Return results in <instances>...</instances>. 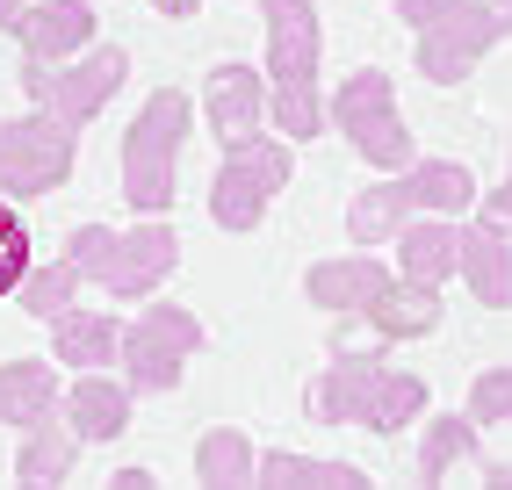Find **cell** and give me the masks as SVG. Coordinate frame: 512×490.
I'll use <instances>...</instances> for the list:
<instances>
[{
	"label": "cell",
	"mask_w": 512,
	"mask_h": 490,
	"mask_svg": "<svg viewBox=\"0 0 512 490\" xmlns=\"http://www.w3.org/2000/svg\"><path fill=\"white\" fill-rule=\"evenodd\" d=\"M404 217H412V202H404V181H397V173H383L375 188H361V195L347 202V238H354V245H390Z\"/></svg>",
	"instance_id": "obj_24"
},
{
	"label": "cell",
	"mask_w": 512,
	"mask_h": 490,
	"mask_svg": "<svg viewBox=\"0 0 512 490\" xmlns=\"http://www.w3.org/2000/svg\"><path fill=\"white\" fill-rule=\"evenodd\" d=\"M419 411H426V382H419V375L375 368L368 390H361V404H354V426H368V433H397V426H419Z\"/></svg>",
	"instance_id": "obj_19"
},
{
	"label": "cell",
	"mask_w": 512,
	"mask_h": 490,
	"mask_svg": "<svg viewBox=\"0 0 512 490\" xmlns=\"http://www.w3.org/2000/svg\"><path fill=\"white\" fill-rule=\"evenodd\" d=\"M383 354H390V339L375 332V325L361 318V310H339V318H332V361H354V368H375Z\"/></svg>",
	"instance_id": "obj_28"
},
{
	"label": "cell",
	"mask_w": 512,
	"mask_h": 490,
	"mask_svg": "<svg viewBox=\"0 0 512 490\" xmlns=\"http://www.w3.org/2000/svg\"><path fill=\"white\" fill-rule=\"evenodd\" d=\"M123 80H130V58H123L116 44H87V51L58 58V65L22 58V94H29V109H51L58 123H73V130H87L101 109H109V101L123 94Z\"/></svg>",
	"instance_id": "obj_5"
},
{
	"label": "cell",
	"mask_w": 512,
	"mask_h": 490,
	"mask_svg": "<svg viewBox=\"0 0 512 490\" xmlns=\"http://www.w3.org/2000/svg\"><path fill=\"white\" fill-rule=\"evenodd\" d=\"M289 173H296V152H289V137H246V145H231L224 166H217V181H210V217L217 231H253L267 217V202H275L289 188Z\"/></svg>",
	"instance_id": "obj_9"
},
{
	"label": "cell",
	"mask_w": 512,
	"mask_h": 490,
	"mask_svg": "<svg viewBox=\"0 0 512 490\" xmlns=\"http://www.w3.org/2000/svg\"><path fill=\"white\" fill-rule=\"evenodd\" d=\"M491 8H498V15H505V8H512V0H491Z\"/></svg>",
	"instance_id": "obj_35"
},
{
	"label": "cell",
	"mask_w": 512,
	"mask_h": 490,
	"mask_svg": "<svg viewBox=\"0 0 512 490\" xmlns=\"http://www.w3.org/2000/svg\"><path fill=\"white\" fill-rule=\"evenodd\" d=\"M361 318L383 332L390 346L397 339H426L433 325H440V289H426V282H404V274H390L383 289H375L368 303H361Z\"/></svg>",
	"instance_id": "obj_16"
},
{
	"label": "cell",
	"mask_w": 512,
	"mask_h": 490,
	"mask_svg": "<svg viewBox=\"0 0 512 490\" xmlns=\"http://www.w3.org/2000/svg\"><path fill=\"white\" fill-rule=\"evenodd\" d=\"M116 332H123V318L116 310H58L51 318V361L58 368H80V375H94V368H116Z\"/></svg>",
	"instance_id": "obj_15"
},
{
	"label": "cell",
	"mask_w": 512,
	"mask_h": 490,
	"mask_svg": "<svg viewBox=\"0 0 512 490\" xmlns=\"http://www.w3.org/2000/svg\"><path fill=\"white\" fill-rule=\"evenodd\" d=\"M195 476L217 483V490H246L253 483V440L238 426H210L195 440Z\"/></svg>",
	"instance_id": "obj_26"
},
{
	"label": "cell",
	"mask_w": 512,
	"mask_h": 490,
	"mask_svg": "<svg viewBox=\"0 0 512 490\" xmlns=\"http://www.w3.org/2000/svg\"><path fill=\"white\" fill-rule=\"evenodd\" d=\"M397 181H404L412 217H462L476 202V173L455 159H412V166H397Z\"/></svg>",
	"instance_id": "obj_18"
},
{
	"label": "cell",
	"mask_w": 512,
	"mask_h": 490,
	"mask_svg": "<svg viewBox=\"0 0 512 490\" xmlns=\"http://www.w3.org/2000/svg\"><path fill=\"white\" fill-rule=\"evenodd\" d=\"M94 0H29V8L8 22V37H22V58H44V65H58V58H73V51H87L94 44Z\"/></svg>",
	"instance_id": "obj_10"
},
{
	"label": "cell",
	"mask_w": 512,
	"mask_h": 490,
	"mask_svg": "<svg viewBox=\"0 0 512 490\" xmlns=\"http://www.w3.org/2000/svg\"><path fill=\"white\" fill-rule=\"evenodd\" d=\"M130 382L123 375H109V368H94V375H80L73 390H58V418L73 426V440L80 447H101V440H116L123 426H130Z\"/></svg>",
	"instance_id": "obj_12"
},
{
	"label": "cell",
	"mask_w": 512,
	"mask_h": 490,
	"mask_svg": "<svg viewBox=\"0 0 512 490\" xmlns=\"http://www.w3.org/2000/svg\"><path fill=\"white\" fill-rule=\"evenodd\" d=\"M383 368V361H375ZM375 368H354V361H332L311 390H303V418L311 426H354V404H361V390H368V375Z\"/></svg>",
	"instance_id": "obj_25"
},
{
	"label": "cell",
	"mask_w": 512,
	"mask_h": 490,
	"mask_svg": "<svg viewBox=\"0 0 512 490\" xmlns=\"http://www.w3.org/2000/svg\"><path fill=\"white\" fill-rule=\"evenodd\" d=\"M267 15V116L282 137H318L325 101H318V51L325 22L318 0H260Z\"/></svg>",
	"instance_id": "obj_1"
},
{
	"label": "cell",
	"mask_w": 512,
	"mask_h": 490,
	"mask_svg": "<svg viewBox=\"0 0 512 490\" xmlns=\"http://www.w3.org/2000/svg\"><path fill=\"white\" fill-rule=\"evenodd\" d=\"M455 238H462V224L455 217H404L397 224V267L390 274H404V282H426V289H448L455 282Z\"/></svg>",
	"instance_id": "obj_14"
},
{
	"label": "cell",
	"mask_w": 512,
	"mask_h": 490,
	"mask_svg": "<svg viewBox=\"0 0 512 490\" xmlns=\"http://www.w3.org/2000/svg\"><path fill=\"white\" fill-rule=\"evenodd\" d=\"M73 159H80V130L58 123L51 109H29V116H0V195H51L73 181Z\"/></svg>",
	"instance_id": "obj_8"
},
{
	"label": "cell",
	"mask_w": 512,
	"mask_h": 490,
	"mask_svg": "<svg viewBox=\"0 0 512 490\" xmlns=\"http://www.w3.org/2000/svg\"><path fill=\"white\" fill-rule=\"evenodd\" d=\"M455 462H476L491 483H505V462L476 447V426H469V418H433V426H426V440H419V476H426V483H440Z\"/></svg>",
	"instance_id": "obj_22"
},
{
	"label": "cell",
	"mask_w": 512,
	"mask_h": 490,
	"mask_svg": "<svg viewBox=\"0 0 512 490\" xmlns=\"http://www.w3.org/2000/svg\"><path fill=\"white\" fill-rule=\"evenodd\" d=\"M462 418H469L476 433H484V426H505V418H512V368H484V375H476Z\"/></svg>",
	"instance_id": "obj_29"
},
{
	"label": "cell",
	"mask_w": 512,
	"mask_h": 490,
	"mask_svg": "<svg viewBox=\"0 0 512 490\" xmlns=\"http://www.w3.org/2000/svg\"><path fill=\"white\" fill-rule=\"evenodd\" d=\"M455 274L469 282L476 303L505 310V303H512V224H491V217L462 224V238H455Z\"/></svg>",
	"instance_id": "obj_13"
},
{
	"label": "cell",
	"mask_w": 512,
	"mask_h": 490,
	"mask_svg": "<svg viewBox=\"0 0 512 490\" xmlns=\"http://www.w3.org/2000/svg\"><path fill=\"white\" fill-rule=\"evenodd\" d=\"M65 260L80 267V282H101L116 303H145L166 274L181 267V238L166 217H145L130 231H109V224H80L65 238Z\"/></svg>",
	"instance_id": "obj_2"
},
{
	"label": "cell",
	"mask_w": 512,
	"mask_h": 490,
	"mask_svg": "<svg viewBox=\"0 0 512 490\" xmlns=\"http://www.w3.org/2000/svg\"><path fill=\"white\" fill-rule=\"evenodd\" d=\"M22 267H29V231H22V217L8 209V195H0V296H15Z\"/></svg>",
	"instance_id": "obj_30"
},
{
	"label": "cell",
	"mask_w": 512,
	"mask_h": 490,
	"mask_svg": "<svg viewBox=\"0 0 512 490\" xmlns=\"http://www.w3.org/2000/svg\"><path fill=\"white\" fill-rule=\"evenodd\" d=\"M202 318L181 303H152L145 318H130L116 332V368L130 382V397H166V390H181V361L202 354Z\"/></svg>",
	"instance_id": "obj_6"
},
{
	"label": "cell",
	"mask_w": 512,
	"mask_h": 490,
	"mask_svg": "<svg viewBox=\"0 0 512 490\" xmlns=\"http://www.w3.org/2000/svg\"><path fill=\"white\" fill-rule=\"evenodd\" d=\"M73 462H80V440H73V426H65L58 411L37 418V426H22L15 483H65V476H73Z\"/></svg>",
	"instance_id": "obj_20"
},
{
	"label": "cell",
	"mask_w": 512,
	"mask_h": 490,
	"mask_svg": "<svg viewBox=\"0 0 512 490\" xmlns=\"http://www.w3.org/2000/svg\"><path fill=\"white\" fill-rule=\"evenodd\" d=\"M195 101L181 87H159L123 130V202L138 217H166L174 209V173H181V145H188Z\"/></svg>",
	"instance_id": "obj_3"
},
{
	"label": "cell",
	"mask_w": 512,
	"mask_h": 490,
	"mask_svg": "<svg viewBox=\"0 0 512 490\" xmlns=\"http://www.w3.org/2000/svg\"><path fill=\"white\" fill-rule=\"evenodd\" d=\"M332 130L347 137V145H354L375 173H397V166L419 159L412 123H404V109H397V87H390V73H375V65H361L354 80H339V94H332Z\"/></svg>",
	"instance_id": "obj_7"
},
{
	"label": "cell",
	"mask_w": 512,
	"mask_h": 490,
	"mask_svg": "<svg viewBox=\"0 0 512 490\" xmlns=\"http://www.w3.org/2000/svg\"><path fill=\"white\" fill-rule=\"evenodd\" d=\"M22 8H29V0H0V29H8V22H15Z\"/></svg>",
	"instance_id": "obj_34"
},
{
	"label": "cell",
	"mask_w": 512,
	"mask_h": 490,
	"mask_svg": "<svg viewBox=\"0 0 512 490\" xmlns=\"http://www.w3.org/2000/svg\"><path fill=\"white\" fill-rule=\"evenodd\" d=\"M58 368H44V361H8L0 368V426H37V418H51L58 411Z\"/></svg>",
	"instance_id": "obj_21"
},
{
	"label": "cell",
	"mask_w": 512,
	"mask_h": 490,
	"mask_svg": "<svg viewBox=\"0 0 512 490\" xmlns=\"http://www.w3.org/2000/svg\"><path fill=\"white\" fill-rule=\"evenodd\" d=\"M476 217H491V224H512V188H498V195H476Z\"/></svg>",
	"instance_id": "obj_31"
},
{
	"label": "cell",
	"mask_w": 512,
	"mask_h": 490,
	"mask_svg": "<svg viewBox=\"0 0 512 490\" xmlns=\"http://www.w3.org/2000/svg\"><path fill=\"white\" fill-rule=\"evenodd\" d=\"M152 8H159V15H174V22H188V15L210 8V0H152Z\"/></svg>",
	"instance_id": "obj_32"
},
{
	"label": "cell",
	"mask_w": 512,
	"mask_h": 490,
	"mask_svg": "<svg viewBox=\"0 0 512 490\" xmlns=\"http://www.w3.org/2000/svg\"><path fill=\"white\" fill-rule=\"evenodd\" d=\"M397 22H412L419 37V73L433 87H462L476 73V58L505 44V15L491 0H390Z\"/></svg>",
	"instance_id": "obj_4"
},
{
	"label": "cell",
	"mask_w": 512,
	"mask_h": 490,
	"mask_svg": "<svg viewBox=\"0 0 512 490\" xmlns=\"http://www.w3.org/2000/svg\"><path fill=\"white\" fill-rule=\"evenodd\" d=\"M383 282H390V267L361 245V253H347V260H318L311 274H303V296L339 318V310H361V303H368L375 289H383Z\"/></svg>",
	"instance_id": "obj_17"
},
{
	"label": "cell",
	"mask_w": 512,
	"mask_h": 490,
	"mask_svg": "<svg viewBox=\"0 0 512 490\" xmlns=\"http://www.w3.org/2000/svg\"><path fill=\"white\" fill-rule=\"evenodd\" d=\"M202 109H210V137L231 152V145H246V137L267 130V80L253 65H217L210 87H202Z\"/></svg>",
	"instance_id": "obj_11"
},
{
	"label": "cell",
	"mask_w": 512,
	"mask_h": 490,
	"mask_svg": "<svg viewBox=\"0 0 512 490\" xmlns=\"http://www.w3.org/2000/svg\"><path fill=\"white\" fill-rule=\"evenodd\" d=\"M15 296H22V310H29V318H58V310H73V296H80V267H73V260L22 267Z\"/></svg>",
	"instance_id": "obj_27"
},
{
	"label": "cell",
	"mask_w": 512,
	"mask_h": 490,
	"mask_svg": "<svg viewBox=\"0 0 512 490\" xmlns=\"http://www.w3.org/2000/svg\"><path fill=\"white\" fill-rule=\"evenodd\" d=\"M109 483H116V490H152V469H116Z\"/></svg>",
	"instance_id": "obj_33"
},
{
	"label": "cell",
	"mask_w": 512,
	"mask_h": 490,
	"mask_svg": "<svg viewBox=\"0 0 512 490\" xmlns=\"http://www.w3.org/2000/svg\"><path fill=\"white\" fill-rule=\"evenodd\" d=\"M253 483H289V490H361L368 476H361L354 462H318V454L267 447V454H253Z\"/></svg>",
	"instance_id": "obj_23"
}]
</instances>
